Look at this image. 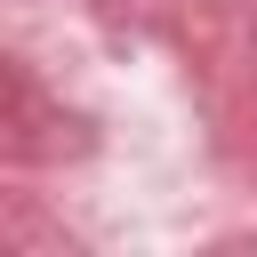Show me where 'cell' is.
Segmentation results:
<instances>
[]
</instances>
